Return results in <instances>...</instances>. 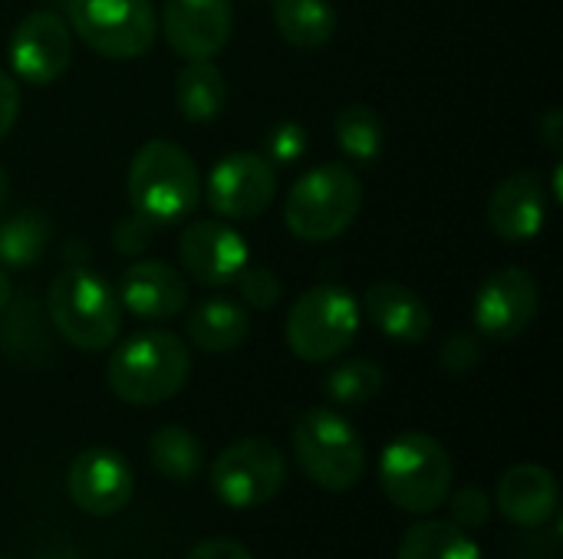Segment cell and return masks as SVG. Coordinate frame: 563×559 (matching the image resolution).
I'll return each instance as SVG.
<instances>
[{"mask_svg":"<svg viewBox=\"0 0 563 559\" xmlns=\"http://www.w3.org/2000/svg\"><path fill=\"white\" fill-rule=\"evenodd\" d=\"M231 0H165L162 7V33L185 63L221 53L231 40Z\"/></svg>","mask_w":563,"mask_h":559,"instance_id":"9a60e30c","label":"cell"},{"mask_svg":"<svg viewBox=\"0 0 563 559\" xmlns=\"http://www.w3.org/2000/svg\"><path fill=\"white\" fill-rule=\"evenodd\" d=\"M115 297L139 320L158 323V320H172L185 310L188 283L175 267H168L162 260H139L122 270Z\"/></svg>","mask_w":563,"mask_h":559,"instance_id":"e0dca14e","label":"cell"},{"mask_svg":"<svg viewBox=\"0 0 563 559\" xmlns=\"http://www.w3.org/2000/svg\"><path fill=\"white\" fill-rule=\"evenodd\" d=\"M191 372V349L168 329H145L125 339L106 369L109 392L125 405H162L175 399Z\"/></svg>","mask_w":563,"mask_h":559,"instance_id":"6da1fadb","label":"cell"},{"mask_svg":"<svg viewBox=\"0 0 563 559\" xmlns=\"http://www.w3.org/2000/svg\"><path fill=\"white\" fill-rule=\"evenodd\" d=\"M386 385V376L376 362L369 359H350V362H340L327 372L323 379V392L333 405H366L373 402Z\"/></svg>","mask_w":563,"mask_h":559,"instance_id":"83f0119b","label":"cell"},{"mask_svg":"<svg viewBox=\"0 0 563 559\" xmlns=\"http://www.w3.org/2000/svg\"><path fill=\"white\" fill-rule=\"evenodd\" d=\"M69 30L106 59H139L158 36L152 0H66Z\"/></svg>","mask_w":563,"mask_h":559,"instance_id":"ba28073f","label":"cell"},{"mask_svg":"<svg viewBox=\"0 0 563 559\" xmlns=\"http://www.w3.org/2000/svg\"><path fill=\"white\" fill-rule=\"evenodd\" d=\"M287 346L303 362H330L343 356L360 333V303L350 290L320 283L297 297L287 313Z\"/></svg>","mask_w":563,"mask_h":559,"instance_id":"52a82bcc","label":"cell"},{"mask_svg":"<svg viewBox=\"0 0 563 559\" xmlns=\"http://www.w3.org/2000/svg\"><path fill=\"white\" fill-rule=\"evenodd\" d=\"M185 559H254L244 544H238L234 537H211L205 544H198Z\"/></svg>","mask_w":563,"mask_h":559,"instance_id":"e575fe53","label":"cell"},{"mask_svg":"<svg viewBox=\"0 0 563 559\" xmlns=\"http://www.w3.org/2000/svg\"><path fill=\"white\" fill-rule=\"evenodd\" d=\"M452 497V524L462 530H478L492 521V501L478 484H462L459 491H449Z\"/></svg>","mask_w":563,"mask_h":559,"instance_id":"4dcf8cb0","label":"cell"},{"mask_svg":"<svg viewBox=\"0 0 563 559\" xmlns=\"http://www.w3.org/2000/svg\"><path fill=\"white\" fill-rule=\"evenodd\" d=\"M178 260L205 287H228L251 264V250L244 237L224 224V217L191 221L178 241Z\"/></svg>","mask_w":563,"mask_h":559,"instance_id":"4fadbf2b","label":"cell"},{"mask_svg":"<svg viewBox=\"0 0 563 559\" xmlns=\"http://www.w3.org/2000/svg\"><path fill=\"white\" fill-rule=\"evenodd\" d=\"M363 310L373 320V326L393 343L416 346V343H426V336L432 333L429 303L406 283H396V280L373 283L366 290Z\"/></svg>","mask_w":563,"mask_h":559,"instance_id":"d6986e66","label":"cell"},{"mask_svg":"<svg viewBox=\"0 0 563 559\" xmlns=\"http://www.w3.org/2000/svg\"><path fill=\"white\" fill-rule=\"evenodd\" d=\"M10 297H13V287H10V273L0 267V310L10 303Z\"/></svg>","mask_w":563,"mask_h":559,"instance_id":"8d00e7d4","label":"cell"},{"mask_svg":"<svg viewBox=\"0 0 563 559\" xmlns=\"http://www.w3.org/2000/svg\"><path fill=\"white\" fill-rule=\"evenodd\" d=\"M7 53L16 79L30 86H49L66 72L73 56L69 23H63V16L49 10H33L10 33Z\"/></svg>","mask_w":563,"mask_h":559,"instance_id":"7c38bea8","label":"cell"},{"mask_svg":"<svg viewBox=\"0 0 563 559\" xmlns=\"http://www.w3.org/2000/svg\"><path fill=\"white\" fill-rule=\"evenodd\" d=\"M538 132H541V138H544V145L554 152V155H561L563 148V115L561 109H548L541 119H538Z\"/></svg>","mask_w":563,"mask_h":559,"instance_id":"d590c367","label":"cell"},{"mask_svg":"<svg viewBox=\"0 0 563 559\" xmlns=\"http://www.w3.org/2000/svg\"><path fill=\"white\" fill-rule=\"evenodd\" d=\"M396 559H482V550L452 521H419L402 534Z\"/></svg>","mask_w":563,"mask_h":559,"instance_id":"d4e9b609","label":"cell"},{"mask_svg":"<svg viewBox=\"0 0 563 559\" xmlns=\"http://www.w3.org/2000/svg\"><path fill=\"white\" fill-rule=\"evenodd\" d=\"M363 208V181L350 165H320L300 175L284 201L287 231L307 244H323L350 231Z\"/></svg>","mask_w":563,"mask_h":559,"instance_id":"5b68a950","label":"cell"},{"mask_svg":"<svg viewBox=\"0 0 563 559\" xmlns=\"http://www.w3.org/2000/svg\"><path fill=\"white\" fill-rule=\"evenodd\" d=\"M7 198H10V178H7V171H3V165H0V211H3V204H7Z\"/></svg>","mask_w":563,"mask_h":559,"instance_id":"74e56055","label":"cell"},{"mask_svg":"<svg viewBox=\"0 0 563 559\" xmlns=\"http://www.w3.org/2000/svg\"><path fill=\"white\" fill-rule=\"evenodd\" d=\"M294 458L300 471L330 494L353 491L366 474L360 432L333 409H307L294 425Z\"/></svg>","mask_w":563,"mask_h":559,"instance_id":"8992f818","label":"cell"},{"mask_svg":"<svg viewBox=\"0 0 563 559\" xmlns=\"http://www.w3.org/2000/svg\"><path fill=\"white\" fill-rule=\"evenodd\" d=\"M69 501L89 517H112L119 514L135 491V474L129 461L112 448H89L79 451L66 471Z\"/></svg>","mask_w":563,"mask_h":559,"instance_id":"5bb4252c","label":"cell"},{"mask_svg":"<svg viewBox=\"0 0 563 559\" xmlns=\"http://www.w3.org/2000/svg\"><path fill=\"white\" fill-rule=\"evenodd\" d=\"M287 481V461L267 438H241L211 465V491L234 511L271 504Z\"/></svg>","mask_w":563,"mask_h":559,"instance_id":"9c48e42d","label":"cell"},{"mask_svg":"<svg viewBox=\"0 0 563 559\" xmlns=\"http://www.w3.org/2000/svg\"><path fill=\"white\" fill-rule=\"evenodd\" d=\"M271 16L277 33L297 49H320L336 33V10L330 0H274Z\"/></svg>","mask_w":563,"mask_h":559,"instance_id":"603a6c76","label":"cell"},{"mask_svg":"<svg viewBox=\"0 0 563 559\" xmlns=\"http://www.w3.org/2000/svg\"><path fill=\"white\" fill-rule=\"evenodd\" d=\"M234 283L241 287L244 303L254 306V310H271V306H277V303H280V293H284L280 277H277L274 270H267V267H244L241 277H238Z\"/></svg>","mask_w":563,"mask_h":559,"instance_id":"f546056e","label":"cell"},{"mask_svg":"<svg viewBox=\"0 0 563 559\" xmlns=\"http://www.w3.org/2000/svg\"><path fill=\"white\" fill-rule=\"evenodd\" d=\"M53 237V221L46 211L23 208L0 221V267L3 270H30Z\"/></svg>","mask_w":563,"mask_h":559,"instance_id":"cb8c5ba5","label":"cell"},{"mask_svg":"<svg viewBox=\"0 0 563 559\" xmlns=\"http://www.w3.org/2000/svg\"><path fill=\"white\" fill-rule=\"evenodd\" d=\"M333 138L340 145V152L356 161V165H373L383 155V142H386V125L379 119L376 109L353 102L343 105L333 119Z\"/></svg>","mask_w":563,"mask_h":559,"instance_id":"484cf974","label":"cell"},{"mask_svg":"<svg viewBox=\"0 0 563 559\" xmlns=\"http://www.w3.org/2000/svg\"><path fill=\"white\" fill-rule=\"evenodd\" d=\"M46 320L73 349L102 353L122 329V303L96 270L66 267L49 283Z\"/></svg>","mask_w":563,"mask_h":559,"instance_id":"3957f363","label":"cell"},{"mask_svg":"<svg viewBox=\"0 0 563 559\" xmlns=\"http://www.w3.org/2000/svg\"><path fill=\"white\" fill-rule=\"evenodd\" d=\"M455 471L439 438L426 432L396 435L379 458V484L393 507L426 517L449 501Z\"/></svg>","mask_w":563,"mask_h":559,"instance_id":"277c9868","label":"cell"},{"mask_svg":"<svg viewBox=\"0 0 563 559\" xmlns=\"http://www.w3.org/2000/svg\"><path fill=\"white\" fill-rule=\"evenodd\" d=\"M208 204L224 221L261 217L277 194V171L257 152H231L208 175Z\"/></svg>","mask_w":563,"mask_h":559,"instance_id":"8fae6325","label":"cell"},{"mask_svg":"<svg viewBox=\"0 0 563 559\" xmlns=\"http://www.w3.org/2000/svg\"><path fill=\"white\" fill-rule=\"evenodd\" d=\"M478 362H482V339L472 336V333L449 336L445 346L439 349V366L449 376H468Z\"/></svg>","mask_w":563,"mask_h":559,"instance_id":"d6a6232c","label":"cell"},{"mask_svg":"<svg viewBox=\"0 0 563 559\" xmlns=\"http://www.w3.org/2000/svg\"><path fill=\"white\" fill-rule=\"evenodd\" d=\"M148 461L168 481H191L205 465L201 441L181 425H162L148 438Z\"/></svg>","mask_w":563,"mask_h":559,"instance_id":"4316f807","label":"cell"},{"mask_svg":"<svg viewBox=\"0 0 563 559\" xmlns=\"http://www.w3.org/2000/svg\"><path fill=\"white\" fill-rule=\"evenodd\" d=\"M548 188L538 171H515L488 198V224L508 244H528L544 231Z\"/></svg>","mask_w":563,"mask_h":559,"instance_id":"2e32d148","label":"cell"},{"mask_svg":"<svg viewBox=\"0 0 563 559\" xmlns=\"http://www.w3.org/2000/svg\"><path fill=\"white\" fill-rule=\"evenodd\" d=\"M498 511L515 527H544L558 517L561 488L544 465H515L498 481Z\"/></svg>","mask_w":563,"mask_h":559,"instance_id":"ac0fdd59","label":"cell"},{"mask_svg":"<svg viewBox=\"0 0 563 559\" xmlns=\"http://www.w3.org/2000/svg\"><path fill=\"white\" fill-rule=\"evenodd\" d=\"M541 313L538 280L525 267H498L475 293V329L492 343H511L531 329Z\"/></svg>","mask_w":563,"mask_h":559,"instance_id":"30bf717a","label":"cell"},{"mask_svg":"<svg viewBox=\"0 0 563 559\" xmlns=\"http://www.w3.org/2000/svg\"><path fill=\"white\" fill-rule=\"evenodd\" d=\"M155 231H158L155 221H148V217H142V214L132 211V214H125L122 221H115V227H112V247H115L122 257H135V254H142V250L152 247Z\"/></svg>","mask_w":563,"mask_h":559,"instance_id":"1f68e13d","label":"cell"},{"mask_svg":"<svg viewBox=\"0 0 563 559\" xmlns=\"http://www.w3.org/2000/svg\"><path fill=\"white\" fill-rule=\"evenodd\" d=\"M228 105L224 72L211 59H188L175 76V109L188 122H211Z\"/></svg>","mask_w":563,"mask_h":559,"instance_id":"44dd1931","label":"cell"},{"mask_svg":"<svg viewBox=\"0 0 563 559\" xmlns=\"http://www.w3.org/2000/svg\"><path fill=\"white\" fill-rule=\"evenodd\" d=\"M185 333L201 353H231L251 336V316L241 303L228 297H211L188 313Z\"/></svg>","mask_w":563,"mask_h":559,"instance_id":"ffe728a7","label":"cell"},{"mask_svg":"<svg viewBox=\"0 0 563 559\" xmlns=\"http://www.w3.org/2000/svg\"><path fill=\"white\" fill-rule=\"evenodd\" d=\"M16 115H20V86L10 72L0 69V142L16 125Z\"/></svg>","mask_w":563,"mask_h":559,"instance_id":"836d02e7","label":"cell"},{"mask_svg":"<svg viewBox=\"0 0 563 559\" xmlns=\"http://www.w3.org/2000/svg\"><path fill=\"white\" fill-rule=\"evenodd\" d=\"M271 165H294L307 155V128L300 122H277L264 135V152Z\"/></svg>","mask_w":563,"mask_h":559,"instance_id":"f1b7e54d","label":"cell"},{"mask_svg":"<svg viewBox=\"0 0 563 559\" xmlns=\"http://www.w3.org/2000/svg\"><path fill=\"white\" fill-rule=\"evenodd\" d=\"M125 191L135 214L155 221L158 227L178 224L201 201L198 165L181 145L168 138H152L132 155Z\"/></svg>","mask_w":563,"mask_h":559,"instance_id":"7a4b0ae2","label":"cell"},{"mask_svg":"<svg viewBox=\"0 0 563 559\" xmlns=\"http://www.w3.org/2000/svg\"><path fill=\"white\" fill-rule=\"evenodd\" d=\"M0 349L20 362L49 359V333L40 303L30 297H10V303L0 310Z\"/></svg>","mask_w":563,"mask_h":559,"instance_id":"7402d4cb","label":"cell"}]
</instances>
